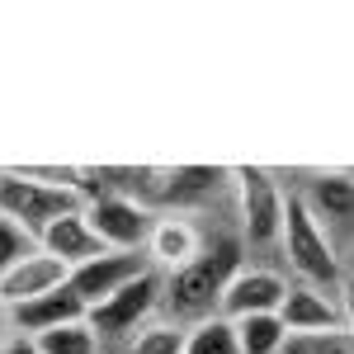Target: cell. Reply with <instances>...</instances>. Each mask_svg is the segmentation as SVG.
<instances>
[{
    "label": "cell",
    "instance_id": "cell-7",
    "mask_svg": "<svg viewBox=\"0 0 354 354\" xmlns=\"http://www.w3.org/2000/svg\"><path fill=\"white\" fill-rule=\"evenodd\" d=\"M283 293H288V274L279 270V265H255V260H241V270L222 283L218 317H222V322L270 317V312H279Z\"/></svg>",
    "mask_w": 354,
    "mask_h": 354
},
{
    "label": "cell",
    "instance_id": "cell-15",
    "mask_svg": "<svg viewBox=\"0 0 354 354\" xmlns=\"http://www.w3.org/2000/svg\"><path fill=\"white\" fill-rule=\"evenodd\" d=\"M232 335H236V354H279L288 330L270 312V317H241V322H232Z\"/></svg>",
    "mask_w": 354,
    "mask_h": 354
},
{
    "label": "cell",
    "instance_id": "cell-11",
    "mask_svg": "<svg viewBox=\"0 0 354 354\" xmlns=\"http://www.w3.org/2000/svg\"><path fill=\"white\" fill-rule=\"evenodd\" d=\"M203 227L189 218V213H156V227L147 236V260L156 274H170L180 265H189L194 255L203 250Z\"/></svg>",
    "mask_w": 354,
    "mask_h": 354
},
{
    "label": "cell",
    "instance_id": "cell-6",
    "mask_svg": "<svg viewBox=\"0 0 354 354\" xmlns=\"http://www.w3.org/2000/svg\"><path fill=\"white\" fill-rule=\"evenodd\" d=\"M81 213L104 250H147V236L156 227V213L128 194H90Z\"/></svg>",
    "mask_w": 354,
    "mask_h": 354
},
{
    "label": "cell",
    "instance_id": "cell-19",
    "mask_svg": "<svg viewBox=\"0 0 354 354\" xmlns=\"http://www.w3.org/2000/svg\"><path fill=\"white\" fill-rule=\"evenodd\" d=\"M185 354H236L232 322H222V317H208V322L189 326V330H185Z\"/></svg>",
    "mask_w": 354,
    "mask_h": 354
},
{
    "label": "cell",
    "instance_id": "cell-4",
    "mask_svg": "<svg viewBox=\"0 0 354 354\" xmlns=\"http://www.w3.org/2000/svg\"><path fill=\"white\" fill-rule=\"evenodd\" d=\"M85 208V194L76 185H48L38 175L19 170H0V218H10L15 227H24L28 236L38 241L57 218Z\"/></svg>",
    "mask_w": 354,
    "mask_h": 354
},
{
    "label": "cell",
    "instance_id": "cell-1",
    "mask_svg": "<svg viewBox=\"0 0 354 354\" xmlns=\"http://www.w3.org/2000/svg\"><path fill=\"white\" fill-rule=\"evenodd\" d=\"M245 250L236 236H218V241H203V250L194 255L189 265L161 274V307L156 317L161 322H175V326H198L208 317H218V298L222 283L241 270Z\"/></svg>",
    "mask_w": 354,
    "mask_h": 354
},
{
    "label": "cell",
    "instance_id": "cell-2",
    "mask_svg": "<svg viewBox=\"0 0 354 354\" xmlns=\"http://www.w3.org/2000/svg\"><path fill=\"white\" fill-rule=\"evenodd\" d=\"M232 194H236V218H241L236 241L255 265H270V255H279V236H283L288 189L265 165H241V170H232Z\"/></svg>",
    "mask_w": 354,
    "mask_h": 354
},
{
    "label": "cell",
    "instance_id": "cell-14",
    "mask_svg": "<svg viewBox=\"0 0 354 354\" xmlns=\"http://www.w3.org/2000/svg\"><path fill=\"white\" fill-rule=\"evenodd\" d=\"M38 250H48L53 260L66 265V270H76V265H85V260L104 255V245H100V236L90 232V222H85L81 208H76V213H66V218H57L53 227L38 236Z\"/></svg>",
    "mask_w": 354,
    "mask_h": 354
},
{
    "label": "cell",
    "instance_id": "cell-8",
    "mask_svg": "<svg viewBox=\"0 0 354 354\" xmlns=\"http://www.w3.org/2000/svg\"><path fill=\"white\" fill-rule=\"evenodd\" d=\"M288 194L307 208V218L330 236V245L345 255V250H350V213H354L350 175H345V170H330V175L322 170V175H312L307 185H298V189H288Z\"/></svg>",
    "mask_w": 354,
    "mask_h": 354
},
{
    "label": "cell",
    "instance_id": "cell-10",
    "mask_svg": "<svg viewBox=\"0 0 354 354\" xmlns=\"http://www.w3.org/2000/svg\"><path fill=\"white\" fill-rule=\"evenodd\" d=\"M274 317L283 322L288 335H293V330H335V326H350V302L288 279V293H283V302H279Z\"/></svg>",
    "mask_w": 354,
    "mask_h": 354
},
{
    "label": "cell",
    "instance_id": "cell-21",
    "mask_svg": "<svg viewBox=\"0 0 354 354\" xmlns=\"http://www.w3.org/2000/svg\"><path fill=\"white\" fill-rule=\"evenodd\" d=\"M0 354H38V345L19 330H10V335H0Z\"/></svg>",
    "mask_w": 354,
    "mask_h": 354
},
{
    "label": "cell",
    "instance_id": "cell-17",
    "mask_svg": "<svg viewBox=\"0 0 354 354\" xmlns=\"http://www.w3.org/2000/svg\"><path fill=\"white\" fill-rule=\"evenodd\" d=\"M123 354H185V326L156 317V322H147V326L123 345Z\"/></svg>",
    "mask_w": 354,
    "mask_h": 354
},
{
    "label": "cell",
    "instance_id": "cell-13",
    "mask_svg": "<svg viewBox=\"0 0 354 354\" xmlns=\"http://www.w3.org/2000/svg\"><path fill=\"white\" fill-rule=\"evenodd\" d=\"M10 330H19V335H43V330H57V326H71V322H85V302L62 283L53 293H43V298L33 302H19V307H10V312H0Z\"/></svg>",
    "mask_w": 354,
    "mask_h": 354
},
{
    "label": "cell",
    "instance_id": "cell-5",
    "mask_svg": "<svg viewBox=\"0 0 354 354\" xmlns=\"http://www.w3.org/2000/svg\"><path fill=\"white\" fill-rule=\"evenodd\" d=\"M156 307H161V274L147 270L142 279H133L128 288H118L113 298H104L100 307L85 312V326L95 330V345L100 354H123V345L133 340L147 322H156Z\"/></svg>",
    "mask_w": 354,
    "mask_h": 354
},
{
    "label": "cell",
    "instance_id": "cell-12",
    "mask_svg": "<svg viewBox=\"0 0 354 354\" xmlns=\"http://www.w3.org/2000/svg\"><path fill=\"white\" fill-rule=\"evenodd\" d=\"M66 274L71 270H66L62 260H53L48 250L24 255L15 270L0 274V312H10V307H19V302H33V298H43V293H53V288H62Z\"/></svg>",
    "mask_w": 354,
    "mask_h": 354
},
{
    "label": "cell",
    "instance_id": "cell-18",
    "mask_svg": "<svg viewBox=\"0 0 354 354\" xmlns=\"http://www.w3.org/2000/svg\"><path fill=\"white\" fill-rule=\"evenodd\" d=\"M38 354H100L95 345V330L85 322H71V326H57V330H43V335H28Z\"/></svg>",
    "mask_w": 354,
    "mask_h": 354
},
{
    "label": "cell",
    "instance_id": "cell-9",
    "mask_svg": "<svg viewBox=\"0 0 354 354\" xmlns=\"http://www.w3.org/2000/svg\"><path fill=\"white\" fill-rule=\"evenodd\" d=\"M147 270H151L147 250H104V255H95V260H85V265H76V270L66 274V288L90 312V307H100L104 298H113L118 288H128L133 279H142Z\"/></svg>",
    "mask_w": 354,
    "mask_h": 354
},
{
    "label": "cell",
    "instance_id": "cell-16",
    "mask_svg": "<svg viewBox=\"0 0 354 354\" xmlns=\"http://www.w3.org/2000/svg\"><path fill=\"white\" fill-rule=\"evenodd\" d=\"M279 354H354V335H350V326L293 330V335H283V350Z\"/></svg>",
    "mask_w": 354,
    "mask_h": 354
},
{
    "label": "cell",
    "instance_id": "cell-3",
    "mask_svg": "<svg viewBox=\"0 0 354 354\" xmlns=\"http://www.w3.org/2000/svg\"><path fill=\"white\" fill-rule=\"evenodd\" d=\"M279 260H283V274L293 283H307V288H322V293L345 298V255L330 245V236L317 222L307 218V208L293 194H288V208H283Z\"/></svg>",
    "mask_w": 354,
    "mask_h": 354
},
{
    "label": "cell",
    "instance_id": "cell-20",
    "mask_svg": "<svg viewBox=\"0 0 354 354\" xmlns=\"http://www.w3.org/2000/svg\"><path fill=\"white\" fill-rule=\"evenodd\" d=\"M33 250H38V241L28 236L24 227H15L10 218H0V274L15 270V265H19L24 255H33Z\"/></svg>",
    "mask_w": 354,
    "mask_h": 354
}]
</instances>
